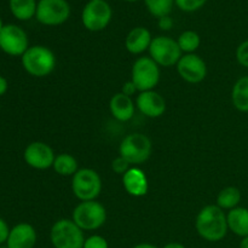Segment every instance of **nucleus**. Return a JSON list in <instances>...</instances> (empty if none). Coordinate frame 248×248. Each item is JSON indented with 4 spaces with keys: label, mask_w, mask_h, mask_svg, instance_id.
Returning a JSON list of instances; mask_svg holds the SVG:
<instances>
[{
    "label": "nucleus",
    "mask_w": 248,
    "mask_h": 248,
    "mask_svg": "<svg viewBox=\"0 0 248 248\" xmlns=\"http://www.w3.org/2000/svg\"><path fill=\"white\" fill-rule=\"evenodd\" d=\"M195 229L199 236L205 241H222L229 232L227 213L217 205L205 206L196 216Z\"/></svg>",
    "instance_id": "f257e3e1"
},
{
    "label": "nucleus",
    "mask_w": 248,
    "mask_h": 248,
    "mask_svg": "<svg viewBox=\"0 0 248 248\" xmlns=\"http://www.w3.org/2000/svg\"><path fill=\"white\" fill-rule=\"evenodd\" d=\"M23 69L34 78H45L55 70L57 60L51 48L44 45L29 46L21 57Z\"/></svg>",
    "instance_id": "f03ea898"
},
{
    "label": "nucleus",
    "mask_w": 248,
    "mask_h": 248,
    "mask_svg": "<svg viewBox=\"0 0 248 248\" xmlns=\"http://www.w3.org/2000/svg\"><path fill=\"white\" fill-rule=\"evenodd\" d=\"M85 240L84 230L73 219L62 218L51 227L50 241L53 248H82Z\"/></svg>",
    "instance_id": "7ed1b4c3"
},
{
    "label": "nucleus",
    "mask_w": 248,
    "mask_h": 248,
    "mask_svg": "<svg viewBox=\"0 0 248 248\" xmlns=\"http://www.w3.org/2000/svg\"><path fill=\"white\" fill-rule=\"evenodd\" d=\"M72 219L84 232H93L107 222V210L97 200L81 201L74 208Z\"/></svg>",
    "instance_id": "20e7f679"
},
{
    "label": "nucleus",
    "mask_w": 248,
    "mask_h": 248,
    "mask_svg": "<svg viewBox=\"0 0 248 248\" xmlns=\"http://www.w3.org/2000/svg\"><path fill=\"white\" fill-rule=\"evenodd\" d=\"M153 152V143L148 136L143 133H131L126 136L120 143L119 154L127 160L130 165H142L150 157Z\"/></svg>",
    "instance_id": "39448f33"
},
{
    "label": "nucleus",
    "mask_w": 248,
    "mask_h": 248,
    "mask_svg": "<svg viewBox=\"0 0 248 248\" xmlns=\"http://www.w3.org/2000/svg\"><path fill=\"white\" fill-rule=\"evenodd\" d=\"M72 191L80 201L96 200L102 191V179L92 169H79L72 177Z\"/></svg>",
    "instance_id": "423d86ee"
},
{
    "label": "nucleus",
    "mask_w": 248,
    "mask_h": 248,
    "mask_svg": "<svg viewBox=\"0 0 248 248\" xmlns=\"http://www.w3.org/2000/svg\"><path fill=\"white\" fill-rule=\"evenodd\" d=\"M160 67L150 57L143 56L137 58L131 70V81L136 85L138 92L150 91L160 81Z\"/></svg>",
    "instance_id": "0eeeda50"
},
{
    "label": "nucleus",
    "mask_w": 248,
    "mask_h": 248,
    "mask_svg": "<svg viewBox=\"0 0 248 248\" xmlns=\"http://www.w3.org/2000/svg\"><path fill=\"white\" fill-rule=\"evenodd\" d=\"M149 57L154 60L159 67L170 68L177 65L178 61L183 56L178 43L170 36L159 35L153 38L149 47Z\"/></svg>",
    "instance_id": "6e6552de"
},
{
    "label": "nucleus",
    "mask_w": 248,
    "mask_h": 248,
    "mask_svg": "<svg viewBox=\"0 0 248 248\" xmlns=\"http://www.w3.org/2000/svg\"><path fill=\"white\" fill-rule=\"evenodd\" d=\"M113 10L106 0L89 1L81 12L82 26L90 31H101L110 23Z\"/></svg>",
    "instance_id": "1a4fd4ad"
},
{
    "label": "nucleus",
    "mask_w": 248,
    "mask_h": 248,
    "mask_svg": "<svg viewBox=\"0 0 248 248\" xmlns=\"http://www.w3.org/2000/svg\"><path fill=\"white\" fill-rule=\"evenodd\" d=\"M70 17V5L67 0H39L35 18L44 26H61Z\"/></svg>",
    "instance_id": "9d476101"
},
{
    "label": "nucleus",
    "mask_w": 248,
    "mask_h": 248,
    "mask_svg": "<svg viewBox=\"0 0 248 248\" xmlns=\"http://www.w3.org/2000/svg\"><path fill=\"white\" fill-rule=\"evenodd\" d=\"M29 48L26 31L17 24H5L0 31V50L12 57H22Z\"/></svg>",
    "instance_id": "9b49d317"
},
{
    "label": "nucleus",
    "mask_w": 248,
    "mask_h": 248,
    "mask_svg": "<svg viewBox=\"0 0 248 248\" xmlns=\"http://www.w3.org/2000/svg\"><path fill=\"white\" fill-rule=\"evenodd\" d=\"M23 159L24 162L31 169L44 171L53 166L56 155L47 143L35 140L29 143L26 147L23 152Z\"/></svg>",
    "instance_id": "f8f14e48"
},
{
    "label": "nucleus",
    "mask_w": 248,
    "mask_h": 248,
    "mask_svg": "<svg viewBox=\"0 0 248 248\" xmlns=\"http://www.w3.org/2000/svg\"><path fill=\"white\" fill-rule=\"evenodd\" d=\"M177 73L184 81L189 84H199L207 75L206 62L196 53H186L177 63Z\"/></svg>",
    "instance_id": "ddd939ff"
},
{
    "label": "nucleus",
    "mask_w": 248,
    "mask_h": 248,
    "mask_svg": "<svg viewBox=\"0 0 248 248\" xmlns=\"http://www.w3.org/2000/svg\"><path fill=\"white\" fill-rule=\"evenodd\" d=\"M136 107L147 118L156 119L166 111V101L155 90L140 92L136 98Z\"/></svg>",
    "instance_id": "4468645a"
},
{
    "label": "nucleus",
    "mask_w": 248,
    "mask_h": 248,
    "mask_svg": "<svg viewBox=\"0 0 248 248\" xmlns=\"http://www.w3.org/2000/svg\"><path fill=\"white\" fill-rule=\"evenodd\" d=\"M38 234L35 228L29 223H18L10 229L7 248H35Z\"/></svg>",
    "instance_id": "2eb2a0df"
},
{
    "label": "nucleus",
    "mask_w": 248,
    "mask_h": 248,
    "mask_svg": "<svg viewBox=\"0 0 248 248\" xmlns=\"http://www.w3.org/2000/svg\"><path fill=\"white\" fill-rule=\"evenodd\" d=\"M123 184L126 193L133 198H142L147 195L149 189L147 174L140 167H131L123 176Z\"/></svg>",
    "instance_id": "dca6fc26"
},
{
    "label": "nucleus",
    "mask_w": 248,
    "mask_h": 248,
    "mask_svg": "<svg viewBox=\"0 0 248 248\" xmlns=\"http://www.w3.org/2000/svg\"><path fill=\"white\" fill-rule=\"evenodd\" d=\"M136 103L132 97L126 96L123 92H118L114 94L109 101V110L114 119L121 123L130 121L135 115Z\"/></svg>",
    "instance_id": "f3484780"
},
{
    "label": "nucleus",
    "mask_w": 248,
    "mask_h": 248,
    "mask_svg": "<svg viewBox=\"0 0 248 248\" xmlns=\"http://www.w3.org/2000/svg\"><path fill=\"white\" fill-rule=\"evenodd\" d=\"M153 38L150 31L144 27H136L128 31L125 39V47L132 55H142L149 50Z\"/></svg>",
    "instance_id": "a211bd4d"
},
{
    "label": "nucleus",
    "mask_w": 248,
    "mask_h": 248,
    "mask_svg": "<svg viewBox=\"0 0 248 248\" xmlns=\"http://www.w3.org/2000/svg\"><path fill=\"white\" fill-rule=\"evenodd\" d=\"M227 222L229 232L236 236H248V208L239 207L232 208L227 213Z\"/></svg>",
    "instance_id": "6ab92c4d"
},
{
    "label": "nucleus",
    "mask_w": 248,
    "mask_h": 248,
    "mask_svg": "<svg viewBox=\"0 0 248 248\" xmlns=\"http://www.w3.org/2000/svg\"><path fill=\"white\" fill-rule=\"evenodd\" d=\"M232 102L236 110L248 113V75L235 81L232 90Z\"/></svg>",
    "instance_id": "aec40b11"
},
{
    "label": "nucleus",
    "mask_w": 248,
    "mask_h": 248,
    "mask_svg": "<svg viewBox=\"0 0 248 248\" xmlns=\"http://www.w3.org/2000/svg\"><path fill=\"white\" fill-rule=\"evenodd\" d=\"M36 6V0H9L10 11L18 21H28L35 17Z\"/></svg>",
    "instance_id": "412c9836"
},
{
    "label": "nucleus",
    "mask_w": 248,
    "mask_h": 248,
    "mask_svg": "<svg viewBox=\"0 0 248 248\" xmlns=\"http://www.w3.org/2000/svg\"><path fill=\"white\" fill-rule=\"evenodd\" d=\"M52 169L60 176L73 177L79 171V164H78V160L72 154L62 153V154L56 155Z\"/></svg>",
    "instance_id": "4be33fe9"
},
{
    "label": "nucleus",
    "mask_w": 248,
    "mask_h": 248,
    "mask_svg": "<svg viewBox=\"0 0 248 248\" xmlns=\"http://www.w3.org/2000/svg\"><path fill=\"white\" fill-rule=\"evenodd\" d=\"M242 195L239 188H236V186H227V188L222 189L218 193L216 205L222 208L223 211H230L232 208L239 207Z\"/></svg>",
    "instance_id": "5701e85b"
},
{
    "label": "nucleus",
    "mask_w": 248,
    "mask_h": 248,
    "mask_svg": "<svg viewBox=\"0 0 248 248\" xmlns=\"http://www.w3.org/2000/svg\"><path fill=\"white\" fill-rule=\"evenodd\" d=\"M177 43H178L182 52H184L186 55V53H195V51L201 45V38L196 31H186L178 36Z\"/></svg>",
    "instance_id": "b1692460"
},
{
    "label": "nucleus",
    "mask_w": 248,
    "mask_h": 248,
    "mask_svg": "<svg viewBox=\"0 0 248 248\" xmlns=\"http://www.w3.org/2000/svg\"><path fill=\"white\" fill-rule=\"evenodd\" d=\"M144 2L148 11L153 16L161 18V17L170 16L173 9L174 0H144Z\"/></svg>",
    "instance_id": "393cba45"
},
{
    "label": "nucleus",
    "mask_w": 248,
    "mask_h": 248,
    "mask_svg": "<svg viewBox=\"0 0 248 248\" xmlns=\"http://www.w3.org/2000/svg\"><path fill=\"white\" fill-rule=\"evenodd\" d=\"M207 0H174L179 10L184 12H195L200 10Z\"/></svg>",
    "instance_id": "a878e982"
},
{
    "label": "nucleus",
    "mask_w": 248,
    "mask_h": 248,
    "mask_svg": "<svg viewBox=\"0 0 248 248\" xmlns=\"http://www.w3.org/2000/svg\"><path fill=\"white\" fill-rule=\"evenodd\" d=\"M82 248H109V244L106 237L101 235H91L86 237Z\"/></svg>",
    "instance_id": "bb28decb"
},
{
    "label": "nucleus",
    "mask_w": 248,
    "mask_h": 248,
    "mask_svg": "<svg viewBox=\"0 0 248 248\" xmlns=\"http://www.w3.org/2000/svg\"><path fill=\"white\" fill-rule=\"evenodd\" d=\"M235 56H236L237 63L248 69V39L242 41V43L237 46Z\"/></svg>",
    "instance_id": "cd10ccee"
},
{
    "label": "nucleus",
    "mask_w": 248,
    "mask_h": 248,
    "mask_svg": "<svg viewBox=\"0 0 248 248\" xmlns=\"http://www.w3.org/2000/svg\"><path fill=\"white\" fill-rule=\"evenodd\" d=\"M130 169V162H128L127 160L124 159V157H121L120 155L111 161V170H113V172H115L116 174L124 176Z\"/></svg>",
    "instance_id": "c85d7f7f"
},
{
    "label": "nucleus",
    "mask_w": 248,
    "mask_h": 248,
    "mask_svg": "<svg viewBox=\"0 0 248 248\" xmlns=\"http://www.w3.org/2000/svg\"><path fill=\"white\" fill-rule=\"evenodd\" d=\"M10 229L9 224L6 223V220L4 218L0 217V245H5L7 241V237H9Z\"/></svg>",
    "instance_id": "c756f323"
},
{
    "label": "nucleus",
    "mask_w": 248,
    "mask_h": 248,
    "mask_svg": "<svg viewBox=\"0 0 248 248\" xmlns=\"http://www.w3.org/2000/svg\"><path fill=\"white\" fill-rule=\"evenodd\" d=\"M137 91H138L137 87H136V85L133 84L131 80L130 81H126L125 84L123 85V89H121V92H123V93H125L126 96H130V97H132Z\"/></svg>",
    "instance_id": "7c9ffc66"
},
{
    "label": "nucleus",
    "mask_w": 248,
    "mask_h": 248,
    "mask_svg": "<svg viewBox=\"0 0 248 248\" xmlns=\"http://www.w3.org/2000/svg\"><path fill=\"white\" fill-rule=\"evenodd\" d=\"M173 27V21L170 16H165L159 18V28L161 31H170Z\"/></svg>",
    "instance_id": "2f4dec72"
},
{
    "label": "nucleus",
    "mask_w": 248,
    "mask_h": 248,
    "mask_svg": "<svg viewBox=\"0 0 248 248\" xmlns=\"http://www.w3.org/2000/svg\"><path fill=\"white\" fill-rule=\"evenodd\" d=\"M7 90H9V82H7V80L4 77L0 75V97L4 96L7 92Z\"/></svg>",
    "instance_id": "473e14b6"
},
{
    "label": "nucleus",
    "mask_w": 248,
    "mask_h": 248,
    "mask_svg": "<svg viewBox=\"0 0 248 248\" xmlns=\"http://www.w3.org/2000/svg\"><path fill=\"white\" fill-rule=\"evenodd\" d=\"M162 248H186L183 244L181 242H169V244L165 245Z\"/></svg>",
    "instance_id": "72a5a7b5"
},
{
    "label": "nucleus",
    "mask_w": 248,
    "mask_h": 248,
    "mask_svg": "<svg viewBox=\"0 0 248 248\" xmlns=\"http://www.w3.org/2000/svg\"><path fill=\"white\" fill-rule=\"evenodd\" d=\"M132 248H159V247L155 246V245H153V244H148V242H143V244L136 245V246L132 247Z\"/></svg>",
    "instance_id": "f704fd0d"
},
{
    "label": "nucleus",
    "mask_w": 248,
    "mask_h": 248,
    "mask_svg": "<svg viewBox=\"0 0 248 248\" xmlns=\"http://www.w3.org/2000/svg\"><path fill=\"white\" fill-rule=\"evenodd\" d=\"M239 248H248V236L242 237L241 241H240Z\"/></svg>",
    "instance_id": "c9c22d12"
},
{
    "label": "nucleus",
    "mask_w": 248,
    "mask_h": 248,
    "mask_svg": "<svg viewBox=\"0 0 248 248\" xmlns=\"http://www.w3.org/2000/svg\"><path fill=\"white\" fill-rule=\"evenodd\" d=\"M4 26H5V24H4V23H2V19H1V18H0V31H1L2 27H4Z\"/></svg>",
    "instance_id": "e433bc0d"
},
{
    "label": "nucleus",
    "mask_w": 248,
    "mask_h": 248,
    "mask_svg": "<svg viewBox=\"0 0 248 248\" xmlns=\"http://www.w3.org/2000/svg\"><path fill=\"white\" fill-rule=\"evenodd\" d=\"M124 1H128V2H135V1H138V0H124Z\"/></svg>",
    "instance_id": "4c0bfd02"
},
{
    "label": "nucleus",
    "mask_w": 248,
    "mask_h": 248,
    "mask_svg": "<svg viewBox=\"0 0 248 248\" xmlns=\"http://www.w3.org/2000/svg\"><path fill=\"white\" fill-rule=\"evenodd\" d=\"M0 248H7L6 245H0Z\"/></svg>",
    "instance_id": "58836bf2"
},
{
    "label": "nucleus",
    "mask_w": 248,
    "mask_h": 248,
    "mask_svg": "<svg viewBox=\"0 0 248 248\" xmlns=\"http://www.w3.org/2000/svg\"><path fill=\"white\" fill-rule=\"evenodd\" d=\"M90 1H94V0H90Z\"/></svg>",
    "instance_id": "ea45409f"
}]
</instances>
